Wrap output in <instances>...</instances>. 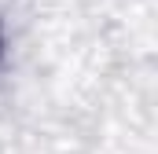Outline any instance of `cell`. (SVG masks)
I'll return each instance as SVG.
<instances>
[{
  "label": "cell",
  "mask_w": 158,
  "mask_h": 154,
  "mask_svg": "<svg viewBox=\"0 0 158 154\" xmlns=\"http://www.w3.org/2000/svg\"><path fill=\"white\" fill-rule=\"evenodd\" d=\"M0 55H4V26H0Z\"/></svg>",
  "instance_id": "cell-1"
}]
</instances>
